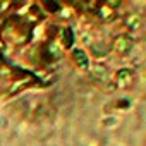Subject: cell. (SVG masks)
I'll return each mask as SVG.
<instances>
[{
    "label": "cell",
    "mask_w": 146,
    "mask_h": 146,
    "mask_svg": "<svg viewBox=\"0 0 146 146\" xmlns=\"http://www.w3.org/2000/svg\"><path fill=\"white\" fill-rule=\"evenodd\" d=\"M76 60H78L83 67H86V65H88V58H86V55H84L83 52H76Z\"/></svg>",
    "instance_id": "6da1fadb"
}]
</instances>
